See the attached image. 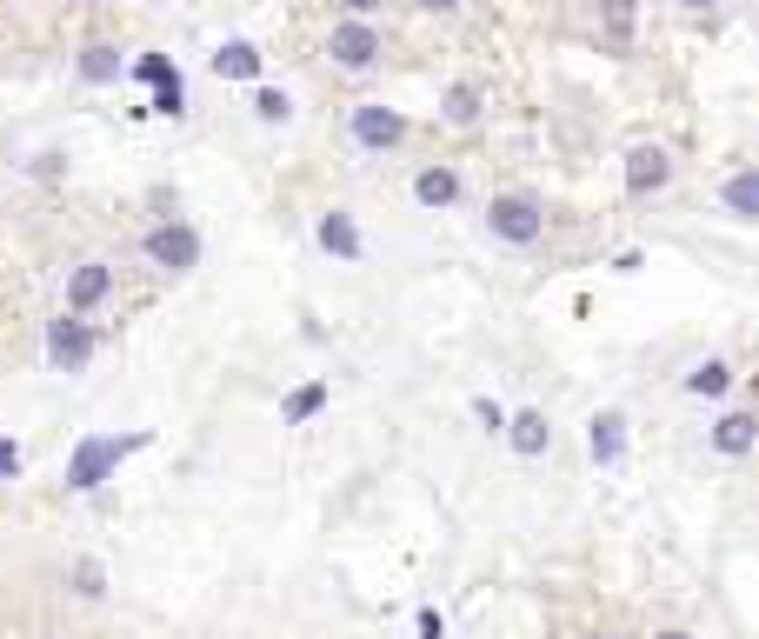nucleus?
<instances>
[{"mask_svg":"<svg viewBox=\"0 0 759 639\" xmlns=\"http://www.w3.org/2000/svg\"><path fill=\"white\" fill-rule=\"evenodd\" d=\"M140 446H147V433H127V440H120V433H88V440L73 446V460H67V487H73V493H94L101 479H107L127 453H140Z\"/></svg>","mask_w":759,"mask_h":639,"instance_id":"nucleus-1","label":"nucleus"},{"mask_svg":"<svg viewBox=\"0 0 759 639\" xmlns=\"http://www.w3.org/2000/svg\"><path fill=\"white\" fill-rule=\"evenodd\" d=\"M486 226H493V240H506V247H533V240L547 233V213H540L533 194H499L486 207Z\"/></svg>","mask_w":759,"mask_h":639,"instance_id":"nucleus-2","label":"nucleus"},{"mask_svg":"<svg viewBox=\"0 0 759 639\" xmlns=\"http://www.w3.org/2000/svg\"><path fill=\"white\" fill-rule=\"evenodd\" d=\"M47 360L60 367V373H80L94 360V327L80 313H60V320H47Z\"/></svg>","mask_w":759,"mask_h":639,"instance_id":"nucleus-3","label":"nucleus"},{"mask_svg":"<svg viewBox=\"0 0 759 639\" xmlns=\"http://www.w3.org/2000/svg\"><path fill=\"white\" fill-rule=\"evenodd\" d=\"M147 260H153V267H166V274H187V267H200V233H194L187 220H166V226H153V233H147Z\"/></svg>","mask_w":759,"mask_h":639,"instance_id":"nucleus-4","label":"nucleus"},{"mask_svg":"<svg viewBox=\"0 0 759 639\" xmlns=\"http://www.w3.org/2000/svg\"><path fill=\"white\" fill-rule=\"evenodd\" d=\"M400 140H406V114H400V107H387V101L354 107V147H367V153H393Z\"/></svg>","mask_w":759,"mask_h":639,"instance_id":"nucleus-5","label":"nucleus"},{"mask_svg":"<svg viewBox=\"0 0 759 639\" xmlns=\"http://www.w3.org/2000/svg\"><path fill=\"white\" fill-rule=\"evenodd\" d=\"M326 54H333V67H347V73H367L373 60H380V34L354 14V21H341L326 34Z\"/></svg>","mask_w":759,"mask_h":639,"instance_id":"nucleus-6","label":"nucleus"},{"mask_svg":"<svg viewBox=\"0 0 759 639\" xmlns=\"http://www.w3.org/2000/svg\"><path fill=\"white\" fill-rule=\"evenodd\" d=\"M107 293H114V267L107 260H80L67 274V313H94Z\"/></svg>","mask_w":759,"mask_h":639,"instance_id":"nucleus-7","label":"nucleus"},{"mask_svg":"<svg viewBox=\"0 0 759 639\" xmlns=\"http://www.w3.org/2000/svg\"><path fill=\"white\" fill-rule=\"evenodd\" d=\"M672 181V153L666 147H633L626 153V194H659Z\"/></svg>","mask_w":759,"mask_h":639,"instance_id":"nucleus-8","label":"nucleus"},{"mask_svg":"<svg viewBox=\"0 0 759 639\" xmlns=\"http://www.w3.org/2000/svg\"><path fill=\"white\" fill-rule=\"evenodd\" d=\"M320 247L333 254V260H360L367 254V240H360V226H354V213H341V207H333V213H320Z\"/></svg>","mask_w":759,"mask_h":639,"instance_id":"nucleus-9","label":"nucleus"},{"mask_svg":"<svg viewBox=\"0 0 759 639\" xmlns=\"http://www.w3.org/2000/svg\"><path fill=\"white\" fill-rule=\"evenodd\" d=\"M586 453H594L600 466H620V453H626V414H594V427H586Z\"/></svg>","mask_w":759,"mask_h":639,"instance_id":"nucleus-10","label":"nucleus"},{"mask_svg":"<svg viewBox=\"0 0 759 639\" xmlns=\"http://www.w3.org/2000/svg\"><path fill=\"white\" fill-rule=\"evenodd\" d=\"M499 433H506V440H514V453H520V460H533V453H547V440H553V427H547V414H533V407H527V414H506V427H499Z\"/></svg>","mask_w":759,"mask_h":639,"instance_id":"nucleus-11","label":"nucleus"},{"mask_svg":"<svg viewBox=\"0 0 759 639\" xmlns=\"http://www.w3.org/2000/svg\"><path fill=\"white\" fill-rule=\"evenodd\" d=\"M127 73V60H120V47H107V40H94V47H80V80H94V88H114V80Z\"/></svg>","mask_w":759,"mask_h":639,"instance_id":"nucleus-12","label":"nucleus"},{"mask_svg":"<svg viewBox=\"0 0 759 639\" xmlns=\"http://www.w3.org/2000/svg\"><path fill=\"white\" fill-rule=\"evenodd\" d=\"M413 200H419V207H453V200H460V174H453V167H419Z\"/></svg>","mask_w":759,"mask_h":639,"instance_id":"nucleus-13","label":"nucleus"},{"mask_svg":"<svg viewBox=\"0 0 759 639\" xmlns=\"http://www.w3.org/2000/svg\"><path fill=\"white\" fill-rule=\"evenodd\" d=\"M214 73L220 80H261V47H253V40H227L214 54Z\"/></svg>","mask_w":759,"mask_h":639,"instance_id":"nucleus-14","label":"nucleus"},{"mask_svg":"<svg viewBox=\"0 0 759 639\" xmlns=\"http://www.w3.org/2000/svg\"><path fill=\"white\" fill-rule=\"evenodd\" d=\"M752 440H759V427H752V414H726V420L713 427V446H720L726 460H739V453H752Z\"/></svg>","mask_w":759,"mask_h":639,"instance_id":"nucleus-15","label":"nucleus"},{"mask_svg":"<svg viewBox=\"0 0 759 639\" xmlns=\"http://www.w3.org/2000/svg\"><path fill=\"white\" fill-rule=\"evenodd\" d=\"M726 213H733V220H752V213H759V174H752V167H739V174L726 181Z\"/></svg>","mask_w":759,"mask_h":639,"instance_id":"nucleus-16","label":"nucleus"},{"mask_svg":"<svg viewBox=\"0 0 759 639\" xmlns=\"http://www.w3.org/2000/svg\"><path fill=\"white\" fill-rule=\"evenodd\" d=\"M440 114H447L453 127H473V120H480V88H473V80H453L447 101H440Z\"/></svg>","mask_w":759,"mask_h":639,"instance_id":"nucleus-17","label":"nucleus"},{"mask_svg":"<svg viewBox=\"0 0 759 639\" xmlns=\"http://www.w3.org/2000/svg\"><path fill=\"white\" fill-rule=\"evenodd\" d=\"M726 386H733V367H726V360H700V367L687 373V393H700V399H720Z\"/></svg>","mask_w":759,"mask_h":639,"instance_id":"nucleus-18","label":"nucleus"},{"mask_svg":"<svg viewBox=\"0 0 759 639\" xmlns=\"http://www.w3.org/2000/svg\"><path fill=\"white\" fill-rule=\"evenodd\" d=\"M320 407H326V386L313 380V386H300V393L287 399V407H280V420H287V427H300V420H313Z\"/></svg>","mask_w":759,"mask_h":639,"instance_id":"nucleus-19","label":"nucleus"},{"mask_svg":"<svg viewBox=\"0 0 759 639\" xmlns=\"http://www.w3.org/2000/svg\"><path fill=\"white\" fill-rule=\"evenodd\" d=\"M253 120H267V127H280V120H294V101H287L280 88H261V94H253Z\"/></svg>","mask_w":759,"mask_h":639,"instance_id":"nucleus-20","label":"nucleus"},{"mask_svg":"<svg viewBox=\"0 0 759 639\" xmlns=\"http://www.w3.org/2000/svg\"><path fill=\"white\" fill-rule=\"evenodd\" d=\"M633 14H640L633 0H600V21H607L613 40H633Z\"/></svg>","mask_w":759,"mask_h":639,"instance_id":"nucleus-21","label":"nucleus"},{"mask_svg":"<svg viewBox=\"0 0 759 639\" xmlns=\"http://www.w3.org/2000/svg\"><path fill=\"white\" fill-rule=\"evenodd\" d=\"M153 114H166V120H181V114H187V88H181V73H174V80H160Z\"/></svg>","mask_w":759,"mask_h":639,"instance_id":"nucleus-22","label":"nucleus"},{"mask_svg":"<svg viewBox=\"0 0 759 639\" xmlns=\"http://www.w3.org/2000/svg\"><path fill=\"white\" fill-rule=\"evenodd\" d=\"M73 593H80V600H101V593H107L101 559H80V567H73Z\"/></svg>","mask_w":759,"mask_h":639,"instance_id":"nucleus-23","label":"nucleus"},{"mask_svg":"<svg viewBox=\"0 0 759 639\" xmlns=\"http://www.w3.org/2000/svg\"><path fill=\"white\" fill-rule=\"evenodd\" d=\"M134 73H140V80H153V88H160V80H174V67H166L160 54H140V60H134Z\"/></svg>","mask_w":759,"mask_h":639,"instance_id":"nucleus-24","label":"nucleus"},{"mask_svg":"<svg viewBox=\"0 0 759 639\" xmlns=\"http://www.w3.org/2000/svg\"><path fill=\"white\" fill-rule=\"evenodd\" d=\"M473 414H480V427H486V433H499V427H506V414L493 407V399H473Z\"/></svg>","mask_w":759,"mask_h":639,"instance_id":"nucleus-25","label":"nucleus"},{"mask_svg":"<svg viewBox=\"0 0 759 639\" xmlns=\"http://www.w3.org/2000/svg\"><path fill=\"white\" fill-rule=\"evenodd\" d=\"M21 473V446L14 440H0V479H14Z\"/></svg>","mask_w":759,"mask_h":639,"instance_id":"nucleus-26","label":"nucleus"},{"mask_svg":"<svg viewBox=\"0 0 759 639\" xmlns=\"http://www.w3.org/2000/svg\"><path fill=\"white\" fill-rule=\"evenodd\" d=\"M413 8H427V14H453L460 0H413Z\"/></svg>","mask_w":759,"mask_h":639,"instance_id":"nucleus-27","label":"nucleus"},{"mask_svg":"<svg viewBox=\"0 0 759 639\" xmlns=\"http://www.w3.org/2000/svg\"><path fill=\"white\" fill-rule=\"evenodd\" d=\"M341 8H347V14H373V8H380V0H341Z\"/></svg>","mask_w":759,"mask_h":639,"instance_id":"nucleus-28","label":"nucleus"},{"mask_svg":"<svg viewBox=\"0 0 759 639\" xmlns=\"http://www.w3.org/2000/svg\"><path fill=\"white\" fill-rule=\"evenodd\" d=\"M680 8H693V14H700V8H720V0H680Z\"/></svg>","mask_w":759,"mask_h":639,"instance_id":"nucleus-29","label":"nucleus"},{"mask_svg":"<svg viewBox=\"0 0 759 639\" xmlns=\"http://www.w3.org/2000/svg\"><path fill=\"white\" fill-rule=\"evenodd\" d=\"M653 639H693V632H653Z\"/></svg>","mask_w":759,"mask_h":639,"instance_id":"nucleus-30","label":"nucleus"},{"mask_svg":"<svg viewBox=\"0 0 759 639\" xmlns=\"http://www.w3.org/2000/svg\"><path fill=\"white\" fill-rule=\"evenodd\" d=\"M594 639H613V632H594Z\"/></svg>","mask_w":759,"mask_h":639,"instance_id":"nucleus-31","label":"nucleus"}]
</instances>
